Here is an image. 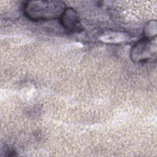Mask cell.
I'll list each match as a JSON object with an SVG mask.
<instances>
[{
  "label": "cell",
  "instance_id": "1",
  "mask_svg": "<svg viewBox=\"0 0 157 157\" xmlns=\"http://www.w3.org/2000/svg\"><path fill=\"white\" fill-rule=\"evenodd\" d=\"M66 8L62 1H28L24 4L23 12L30 20L47 21L59 18Z\"/></svg>",
  "mask_w": 157,
  "mask_h": 157
},
{
  "label": "cell",
  "instance_id": "2",
  "mask_svg": "<svg viewBox=\"0 0 157 157\" xmlns=\"http://www.w3.org/2000/svg\"><path fill=\"white\" fill-rule=\"evenodd\" d=\"M151 39L144 37L136 43L131 48L130 56L134 62H143L148 60L153 53Z\"/></svg>",
  "mask_w": 157,
  "mask_h": 157
},
{
  "label": "cell",
  "instance_id": "3",
  "mask_svg": "<svg viewBox=\"0 0 157 157\" xmlns=\"http://www.w3.org/2000/svg\"><path fill=\"white\" fill-rule=\"evenodd\" d=\"M59 20L63 27L69 32L78 31L81 29L82 26L78 13L72 7L66 8Z\"/></svg>",
  "mask_w": 157,
  "mask_h": 157
}]
</instances>
